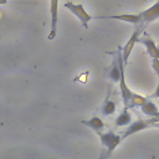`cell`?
I'll list each match as a JSON object with an SVG mask.
<instances>
[{"mask_svg":"<svg viewBox=\"0 0 159 159\" xmlns=\"http://www.w3.org/2000/svg\"><path fill=\"white\" fill-rule=\"evenodd\" d=\"M98 134H99L102 145L106 148V155H104V158H107L119 145V143L122 142V138H120V135H118V134H116L113 132H106V133H101L99 132Z\"/></svg>","mask_w":159,"mask_h":159,"instance_id":"obj_1","label":"cell"},{"mask_svg":"<svg viewBox=\"0 0 159 159\" xmlns=\"http://www.w3.org/2000/svg\"><path fill=\"white\" fill-rule=\"evenodd\" d=\"M123 61H122V55H120V48L116 52L114 55V58H113V62H112V66L109 68V72H108V76L109 78L116 82V83H119V81L124 77V70H123Z\"/></svg>","mask_w":159,"mask_h":159,"instance_id":"obj_2","label":"cell"},{"mask_svg":"<svg viewBox=\"0 0 159 159\" xmlns=\"http://www.w3.org/2000/svg\"><path fill=\"white\" fill-rule=\"evenodd\" d=\"M65 7H67L80 21L82 27L87 29L88 27V22L92 20V16L84 10L82 4H73V2H65Z\"/></svg>","mask_w":159,"mask_h":159,"instance_id":"obj_3","label":"cell"},{"mask_svg":"<svg viewBox=\"0 0 159 159\" xmlns=\"http://www.w3.org/2000/svg\"><path fill=\"white\" fill-rule=\"evenodd\" d=\"M142 30H143V27L140 26V27H137V30L132 34V36L129 37V40L127 41V43L120 48V55H122V61H123V63L125 65L127 62H128V58H129V55H130V52H132V50H133V47H134V45L138 42V40H139V37H140V34H142Z\"/></svg>","mask_w":159,"mask_h":159,"instance_id":"obj_4","label":"cell"},{"mask_svg":"<svg viewBox=\"0 0 159 159\" xmlns=\"http://www.w3.org/2000/svg\"><path fill=\"white\" fill-rule=\"evenodd\" d=\"M140 17H142V26H145L149 22H153L154 20L159 19V1L154 2L150 7H148L147 10L139 12Z\"/></svg>","mask_w":159,"mask_h":159,"instance_id":"obj_5","label":"cell"},{"mask_svg":"<svg viewBox=\"0 0 159 159\" xmlns=\"http://www.w3.org/2000/svg\"><path fill=\"white\" fill-rule=\"evenodd\" d=\"M58 1L52 0L50 1V11H51V31L48 34V40H53L57 34V19H58Z\"/></svg>","mask_w":159,"mask_h":159,"instance_id":"obj_6","label":"cell"},{"mask_svg":"<svg viewBox=\"0 0 159 159\" xmlns=\"http://www.w3.org/2000/svg\"><path fill=\"white\" fill-rule=\"evenodd\" d=\"M148 125H149V122H145V120H143V119L134 120V122H132V123L127 127V129L124 130V133L122 134L120 138L124 139V138H127V137H129V135H132V134H134V133H138V132L145 129Z\"/></svg>","mask_w":159,"mask_h":159,"instance_id":"obj_7","label":"cell"},{"mask_svg":"<svg viewBox=\"0 0 159 159\" xmlns=\"http://www.w3.org/2000/svg\"><path fill=\"white\" fill-rule=\"evenodd\" d=\"M99 17L117 19V20H122V21H125V22H129V24H134V25H140L142 26L140 14H122V15H108V16H99Z\"/></svg>","mask_w":159,"mask_h":159,"instance_id":"obj_8","label":"cell"},{"mask_svg":"<svg viewBox=\"0 0 159 159\" xmlns=\"http://www.w3.org/2000/svg\"><path fill=\"white\" fill-rule=\"evenodd\" d=\"M138 42H140V43H143L145 46V48H147L148 53L152 56V58L159 60V48H158V46L155 45V42L152 39H149V37H139Z\"/></svg>","mask_w":159,"mask_h":159,"instance_id":"obj_9","label":"cell"},{"mask_svg":"<svg viewBox=\"0 0 159 159\" xmlns=\"http://www.w3.org/2000/svg\"><path fill=\"white\" fill-rule=\"evenodd\" d=\"M140 109H142V112L144 113V114H147V116H149V117H158L159 116V107L155 104V103H153V102H150V101H147L142 107H140Z\"/></svg>","mask_w":159,"mask_h":159,"instance_id":"obj_10","label":"cell"},{"mask_svg":"<svg viewBox=\"0 0 159 159\" xmlns=\"http://www.w3.org/2000/svg\"><path fill=\"white\" fill-rule=\"evenodd\" d=\"M81 123H82L83 125H87L88 128L93 129L94 132H98V133H99V130H101V129H103V128H104V123H103V122H102V119H99L98 117H92L91 119L82 120Z\"/></svg>","mask_w":159,"mask_h":159,"instance_id":"obj_11","label":"cell"},{"mask_svg":"<svg viewBox=\"0 0 159 159\" xmlns=\"http://www.w3.org/2000/svg\"><path fill=\"white\" fill-rule=\"evenodd\" d=\"M130 123H132V116L128 112V109L125 108L116 118V125L117 127H124V125H129Z\"/></svg>","mask_w":159,"mask_h":159,"instance_id":"obj_12","label":"cell"},{"mask_svg":"<svg viewBox=\"0 0 159 159\" xmlns=\"http://www.w3.org/2000/svg\"><path fill=\"white\" fill-rule=\"evenodd\" d=\"M119 87H120V92H122V98H123V102H124V104L125 106H128V103H129V99H130V97H132V94H133V92L127 87V84H125V81H124V77L119 81Z\"/></svg>","mask_w":159,"mask_h":159,"instance_id":"obj_13","label":"cell"},{"mask_svg":"<svg viewBox=\"0 0 159 159\" xmlns=\"http://www.w3.org/2000/svg\"><path fill=\"white\" fill-rule=\"evenodd\" d=\"M147 101H148L147 98H144V97H142V96H139V94L133 93L132 97H130V99H129V103H128L127 107H139V108H140Z\"/></svg>","mask_w":159,"mask_h":159,"instance_id":"obj_14","label":"cell"},{"mask_svg":"<svg viewBox=\"0 0 159 159\" xmlns=\"http://www.w3.org/2000/svg\"><path fill=\"white\" fill-rule=\"evenodd\" d=\"M114 111H116V103L113 101H109V99L104 101V103L102 106V111H101L102 114L103 116H111L114 113Z\"/></svg>","mask_w":159,"mask_h":159,"instance_id":"obj_15","label":"cell"},{"mask_svg":"<svg viewBox=\"0 0 159 159\" xmlns=\"http://www.w3.org/2000/svg\"><path fill=\"white\" fill-rule=\"evenodd\" d=\"M152 67H153L154 72L157 73V76L159 77V60H157V58H152Z\"/></svg>","mask_w":159,"mask_h":159,"instance_id":"obj_16","label":"cell"},{"mask_svg":"<svg viewBox=\"0 0 159 159\" xmlns=\"http://www.w3.org/2000/svg\"><path fill=\"white\" fill-rule=\"evenodd\" d=\"M152 98H159V83H158V86H157L154 93L152 94Z\"/></svg>","mask_w":159,"mask_h":159,"instance_id":"obj_17","label":"cell"},{"mask_svg":"<svg viewBox=\"0 0 159 159\" xmlns=\"http://www.w3.org/2000/svg\"><path fill=\"white\" fill-rule=\"evenodd\" d=\"M157 122H159V116H158V117H154V118H152V119L149 120V124H150V123H157Z\"/></svg>","mask_w":159,"mask_h":159,"instance_id":"obj_18","label":"cell"},{"mask_svg":"<svg viewBox=\"0 0 159 159\" xmlns=\"http://www.w3.org/2000/svg\"><path fill=\"white\" fill-rule=\"evenodd\" d=\"M158 106H159V102H158Z\"/></svg>","mask_w":159,"mask_h":159,"instance_id":"obj_19","label":"cell"}]
</instances>
